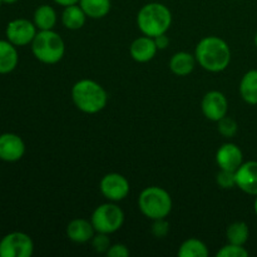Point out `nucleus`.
Segmentation results:
<instances>
[{
  "label": "nucleus",
  "instance_id": "1",
  "mask_svg": "<svg viewBox=\"0 0 257 257\" xmlns=\"http://www.w3.org/2000/svg\"><path fill=\"white\" fill-rule=\"evenodd\" d=\"M196 62L211 73L223 72L230 65L231 49L221 38L211 35L198 42L195 50Z\"/></svg>",
  "mask_w": 257,
  "mask_h": 257
},
{
  "label": "nucleus",
  "instance_id": "2",
  "mask_svg": "<svg viewBox=\"0 0 257 257\" xmlns=\"http://www.w3.org/2000/svg\"><path fill=\"white\" fill-rule=\"evenodd\" d=\"M72 99L80 112L95 114L105 108L108 94L95 80L80 79L72 87Z\"/></svg>",
  "mask_w": 257,
  "mask_h": 257
},
{
  "label": "nucleus",
  "instance_id": "3",
  "mask_svg": "<svg viewBox=\"0 0 257 257\" xmlns=\"http://www.w3.org/2000/svg\"><path fill=\"white\" fill-rule=\"evenodd\" d=\"M172 24V13L162 3H148L137 14L138 29L143 35L156 38L166 34Z\"/></svg>",
  "mask_w": 257,
  "mask_h": 257
},
{
  "label": "nucleus",
  "instance_id": "4",
  "mask_svg": "<svg viewBox=\"0 0 257 257\" xmlns=\"http://www.w3.org/2000/svg\"><path fill=\"white\" fill-rule=\"evenodd\" d=\"M30 45L34 57L44 64H57L64 57V40L53 29L39 30Z\"/></svg>",
  "mask_w": 257,
  "mask_h": 257
},
{
  "label": "nucleus",
  "instance_id": "5",
  "mask_svg": "<svg viewBox=\"0 0 257 257\" xmlns=\"http://www.w3.org/2000/svg\"><path fill=\"white\" fill-rule=\"evenodd\" d=\"M138 207L150 220L166 218L172 211V198L165 188L151 186L141 192Z\"/></svg>",
  "mask_w": 257,
  "mask_h": 257
},
{
  "label": "nucleus",
  "instance_id": "6",
  "mask_svg": "<svg viewBox=\"0 0 257 257\" xmlns=\"http://www.w3.org/2000/svg\"><path fill=\"white\" fill-rule=\"evenodd\" d=\"M90 222H92L95 232L110 235V233L117 232L123 226V223H124V212H123L119 206L109 201L108 203L99 205L93 211Z\"/></svg>",
  "mask_w": 257,
  "mask_h": 257
},
{
  "label": "nucleus",
  "instance_id": "7",
  "mask_svg": "<svg viewBox=\"0 0 257 257\" xmlns=\"http://www.w3.org/2000/svg\"><path fill=\"white\" fill-rule=\"evenodd\" d=\"M33 252L34 242L24 232H10L0 240V257H30Z\"/></svg>",
  "mask_w": 257,
  "mask_h": 257
},
{
  "label": "nucleus",
  "instance_id": "8",
  "mask_svg": "<svg viewBox=\"0 0 257 257\" xmlns=\"http://www.w3.org/2000/svg\"><path fill=\"white\" fill-rule=\"evenodd\" d=\"M37 27L30 20L19 18L8 23L5 35L7 39L15 47H24V45L32 44L33 39L37 35Z\"/></svg>",
  "mask_w": 257,
  "mask_h": 257
},
{
  "label": "nucleus",
  "instance_id": "9",
  "mask_svg": "<svg viewBox=\"0 0 257 257\" xmlns=\"http://www.w3.org/2000/svg\"><path fill=\"white\" fill-rule=\"evenodd\" d=\"M99 190L110 202H119L130 195V182L119 173H107L100 180Z\"/></svg>",
  "mask_w": 257,
  "mask_h": 257
},
{
  "label": "nucleus",
  "instance_id": "10",
  "mask_svg": "<svg viewBox=\"0 0 257 257\" xmlns=\"http://www.w3.org/2000/svg\"><path fill=\"white\" fill-rule=\"evenodd\" d=\"M202 113L207 119L212 122H218L222 119L228 112V102L225 94L218 90H211L207 92L202 98L201 102Z\"/></svg>",
  "mask_w": 257,
  "mask_h": 257
},
{
  "label": "nucleus",
  "instance_id": "11",
  "mask_svg": "<svg viewBox=\"0 0 257 257\" xmlns=\"http://www.w3.org/2000/svg\"><path fill=\"white\" fill-rule=\"evenodd\" d=\"M25 155V143L20 136L15 133L0 135V160L4 162H18Z\"/></svg>",
  "mask_w": 257,
  "mask_h": 257
},
{
  "label": "nucleus",
  "instance_id": "12",
  "mask_svg": "<svg viewBox=\"0 0 257 257\" xmlns=\"http://www.w3.org/2000/svg\"><path fill=\"white\" fill-rule=\"evenodd\" d=\"M216 163L220 170L236 172L243 163V155L241 148L235 143H225L216 152Z\"/></svg>",
  "mask_w": 257,
  "mask_h": 257
},
{
  "label": "nucleus",
  "instance_id": "13",
  "mask_svg": "<svg viewBox=\"0 0 257 257\" xmlns=\"http://www.w3.org/2000/svg\"><path fill=\"white\" fill-rule=\"evenodd\" d=\"M236 187L251 196H257V161L243 162L236 171Z\"/></svg>",
  "mask_w": 257,
  "mask_h": 257
},
{
  "label": "nucleus",
  "instance_id": "14",
  "mask_svg": "<svg viewBox=\"0 0 257 257\" xmlns=\"http://www.w3.org/2000/svg\"><path fill=\"white\" fill-rule=\"evenodd\" d=\"M157 50L155 39L147 35L135 39L130 47L131 57L138 63H147L152 60L157 54Z\"/></svg>",
  "mask_w": 257,
  "mask_h": 257
},
{
  "label": "nucleus",
  "instance_id": "15",
  "mask_svg": "<svg viewBox=\"0 0 257 257\" xmlns=\"http://www.w3.org/2000/svg\"><path fill=\"white\" fill-rule=\"evenodd\" d=\"M67 236L75 243H85L92 241L95 230L92 222L85 218H74L67 226Z\"/></svg>",
  "mask_w": 257,
  "mask_h": 257
},
{
  "label": "nucleus",
  "instance_id": "16",
  "mask_svg": "<svg viewBox=\"0 0 257 257\" xmlns=\"http://www.w3.org/2000/svg\"><path fill=\"white\" fill-rule=\"evenodd\" d=\"M19 63L17 47L9 40L0 39V74H9Z\"/></svg>",
  "mask_w": 257,
  "mask_h": 257
},
{
  "label": "nucleus",
  "instance_id": "17",
  "mask_svg": "<svg viewBox=\"0 0 257 257\" xmlns=\"http://www.w3.org/2000/svg\"><path fill=\"white\" fill-rule=\"evenodd\" d=\"M196 63L195 55L187 52H177L171 57L170 69L178 77H186L193 72Z\"/></svg>",
  "mask_w": 257,
  "mask_h": 257
},
{
  "label": "nucleus",
  "instance_id": "18",
  "mask_svg": "<svg viewBox=\"0 0 257 257\" xmlns=\"http://www.w3.org/2000/svg\"><path fill=\"white\" fill-rule=\"evenodd\" d=\"M240 94L247 104H257V69L248 70L240 82Z\"/></svg>",
  "mask_w": 257,
  "mask_h": 257
},
{
  "label": "nucleus",
  "instance_id": "19",
  "mask_svg": "<svg viewBox=\"0 0 257 257\" xmlns=\"http://www.w3.org/2000/svg\"><path fill=\"white\" fill-rule=\"evenodd\" d=\"M87 15L79 4H73L65 7L62 13V23L67 29L78 30L84 27Z\"/></svg>",
  "mask_w": 257,
  "mask_h": 257
},
{
  "label": "nucleus",
  "instance_id": "20",
  "mask_svg": "<svg viewBox=\"0 0 257 257\" xmlns=\"http://www.w3.org/2000/svg\"><path fill=\"white\" fill-rule=\"evenodd\" d=\"M57 13L50 5H40L35 9L33 15V23L38 30H52L57 24Z\"/></svg>",
  "mask_w": 257,
  "mask_h": 257
},
{
  "label": "nucleus",
  "instance_id": "21",
  "mask_svg": "<svg viewBox=\"0 0 257 257\" xmlns=\"http://www.w3.org/2000/svg\"><path fill=\"white\" fill-rule=\"evenodd\" d=\"M78 4L84 10L85 15L92 19H102L110 12V0H79Z\"/></svg>",
  "mask_w": 257,
  "mask_h": 257
},
{
  "label": "nucleus",
  "instance_id": "22",
  "mask_svg": "<svg viewBox=\"0 0 257 257\" xmlns=\"http://www.w3.org/2000/svg\"><path fill=\"white\" fill-rule=\"evenodd\" d=\"M178 256L180 257H207L208 248L198 238H188L183 241L182 245L178 250Z\"/></svg>",
  "mask_w": 257,
  "mask_h": 257
},
{
  "label": "nucleus",
  "instance_id": "23",
  "mask_svg": "<svg viewBox=\"0 0 257 257\" xmlns=\"http://www.w3.org/2000/svg\"><path fill=\"white\" fill-rule=\"evenodd\" d=\"M250 236V230H248L247 223L242 222V221H237V222L231 223L226 230V238L230 243H235V245H245Z\"/></svg>",
  "mask_w": 257,
  "mask_h": 257
},
{
  "label": "nucleus",
  "instance_id": "24",
  "mask_svg": "<svg viewBox=\"0 0 257 257\" xmlns=\"http://www.w3.org/2000/svg\"><path fill=\"white\" fill-rule=\"evenodd\" d=\"M217 257H247L248 251L243 247L242 245H235V243H230L223 246L221 250L217 251L216 253Z\"/></svg>",
  "mask_w": 257,
  "mask_h": 257
},
{
  "label": "nucleus",
  "instance_id": "25",
  "mask_svg": "<svg viewBox=\"0 0 257 257\" xmlns=\"http://www.w3.org/2000/svg\"><path fill=\"white\" fill-rule=\"evenodd\" d=\"M217 123H218V132H220V135H222L225 138H231L237 133L238 125L233 118L225 115V117H223L222 119L218 120Z\"/></svg>",
  "mask_w": 257,
  "mask_h": 257
},
{
  "label": "nucleus",
  "instance_id": "26",
  "mask_svg": "<svg viewBox=\"0 0 257 257\" xmlns=\"http://www.w3.org/2000/svg\"><path fill=\"white\" fill-rule=\"evenodd\" d=\"M216 182L223 190H230L236 187V172L227 170H220L216 175Z\"/></svg>",
  "mask_w": 257,
  "mask_h": 257
},
{
  "label": "nucleus",
  "instance_id": "27",
  "mask_svg": "<svg viewBox=\"0 0 257 257\" xmlns=\"http://www.w3.org/2000/svg\"><path fill=\"white\" fill-rule=\"evenodd\" d=\"M109 235L102 232H95V235L92 238V247L94 248L95 252L98 253H107V251L110 247Z\"/></svg>",
  "mask_w": 257,
  "mask_h": 257
},
{
  "label": "nucleus",
  "instance_id": "28",
  "mask_svg": "<svg viewBox=\"0 0 257 257\" xmlns=\"http://www.w3.org/2000/svg\"><path fill=\"white\" fill-rule=\"evenodd\" d=\"M170 232V223L166 221V218H160V220H153L152 233L157 238H165Z\"/></svg>",
  "mask_w": 257,
  "mask_h": 257
},
{
  "label": "nucleus",
  "instance_id": "29",
  "mask_svg": "<svg viewBox=\"0 0 257 257\" xmlns=\"http://www.w3.org/2000/svg\"><path fill=\"white\" fill-rule=\"evenodd\" d=\"M108 257H127L130 256V250L123 243H115L109 247V250L107 251Z\"/></svg>",
  "mask_w": 257,
  "mask_h": 257
},
{
  "label": "nucleus",
  "instance_id": "30",
  "mask_svg": "<svg viewBox=\"0 0 257 257\" xmlns=\"http://www.w3.org/2000/svg\"><path fill=\"white\" fill-rule=\"evenodd\" d=\"M153 39H155V43L158 49H166L168 47V44H170V38L166 34H161L158 37L153 38Z\"/></svg>",
  "mask_w": 257,
  "mask_h": 257
},
{
  "label": "nucleus",
  "instance_id": "31",
  "mask_svg": "<svg viewBox=\"0 0 257 257\" xmlns=\"http://www.w3.org/2000/svg\"><path fill=\"white\" fill-rule=\"evenodd\" d=\"M53 2L55 3V4L60 5V7H69V5H73V4H78L79 3V0H53Z\"/></svg>",
  "mask_w": 257,
  "mask_h": 257
},
{
  "label": "nucleus",
  "instance_id": "32",
  "mask_svg": "<svg viewBox=\"0 0 257 257\" xmlns=\"http://www.w3.org/2000/svg\"><path fill=\"white\" fill-rule=\"evenodd\" d=\"M3 4H14V3H17L18 0H2Z\"/></svg>",
  "mask_w": 257,
  "mask_h": 257
},
{
  "label": "nucleus",
  "instance_id": "33",
  "mask_svg": "<svg viewBox=\"0 0 257 257\" xmlns=\"http://www.w3.org/2000/svg\"><path fill=\"white\" fill-rule=\"evenodd\" d=\"M253 210H255V213H256V216H257V196H256V198H255V202H253Z\"/></svg>",
  "mask_w": 257,
  "mask_h": 257
},
{
  "label": "nucleus",
  "instance_id": "34",
  "mask_svg": "<svg viewBox=\"0 0 257 257\" xmlns=\"http://www.w3.org/2000/svg\"><path fill=\"white\" fill-rule=\"evenodd\" d=\"M255 45H256V48H257V33H256V35H255Z\"/></svg>",
  "mask_w": 257,
  "mask_h": 257
},
{
  "label": "nucleus",
  "instance_id": "35",
  "mask_svg": "<svg viewBox=\"0 0 257 257\" xmlns=\"http://www.w3.org/2000/svg\"><path fill=\"white\" fill-rule=\"evenodd\" d=\"M2 4H3V2H2V0H0V7H2Z\"/></svg>",
  "mask_w": 257,
  "mask_h": 257
}]
</instances>
